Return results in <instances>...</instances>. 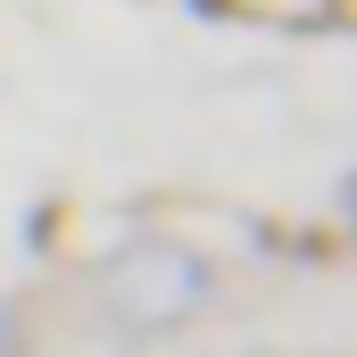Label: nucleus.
Listing matches in <instances>:
<instances>
[{
  "label": "nucleus",
  "mask_w": 357,
  "mask_h": 357,
  "mask_svg": "<svg viewBox=\"0 0 357 357\" xmlns=\"http://www.w3.org/2000/svg\"><path fill=\"white\" fill-rule=\"evenodd\" d=\"M208 291H216V274L175 241H133V250H116L100 266V307L125 333H167V324L208 307Z\"/></svg>",
  "instance_id": "1"
}]
</instances>
